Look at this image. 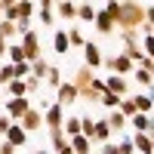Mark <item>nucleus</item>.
<instances>
[{"mask_svg":"<svg viewBox=\"0 0 154 154\" xmlns=\"http://www.w3.org/2000/svg\"><path fill=\"white\" fill-rule=\"evenodd\" d=\"M145 22H148V9H145L142 3H120V16H117V28H120V34L142 28Z\"/></svg>","mask_w":154,"mask_h":154,"instance_id":"1","label":"nucleus"},{"mask_svg":"<svg viewBox=\"0 0 154 154\" xmlns=\"http://www.w3.org/2000/svg\"><path fill=\"white\" fill-rule=\"evenodd\" d=\"M22 49H25V62H28V65H34V62L40 59V37H37V31L22 37Z\"/></svg>","mask_w":154,"mask_h":154,"instance_id":"2","label":"nucleus"},{"mask_svg":"<svg viewBox=\"0 0 154 154\" xmlns=\"http://www.w3.org/2000/svg\"><path fill=\"white\" fill-rule=\"evenodd\" d=\"M108 68L117 74V77H126V74H136V62H133V59H126V56L120 53V56L108 59Z\"/></svg>","mask_w":154,"mask_h":154,"instance_id":"3","label":"nucleus"},{"mask_svg":"<svg viewBox=\"0 0 154 154\" xmlns=\"http://www.w3.org/2000/svg\"><path fill=\"white\" fill-rule=\"evenodd\" d=\"M28 111H31V102H28V99H9V102H6V114H9L16 123H19Z\"/></svg>","mask_w":154,"mask_h":154,"instance_id":"4","label":"nucleus"},{"mask_svg":"<svg viewBox=\"0 0 154 154\" xmlns=\"http://www.w3.org/2000/svg\"><path fill=\"white\" fill-rule=\"evenodd\" d=\"M105 83H108V93L120 96V99H130V96H133V93H130V83H126V77H117V74H111Z\"/></svg>","mask_w":154,"mask_h":154,"instance_id":"5","label":"nucleus"},{"mask_svg":"<svg viewBox=\"0 0 154 154\" xmlns=\"http://www.w3.org/2000/svg\"><path fill=\"white\" fill-rule=\"evenodd\" d=\"M93 80H96V77H93V68H86V65H83V68H77V74H74V80H71V83L80 89V93H86V89L93 86Z\"/></svg>","mask_w":154,"mask_h":154,"instance_id":"6","label":"nucleus"},{"mask_svg":"<svg viewBox=\"0 0 154 154\" xmlns=\"http://www.w3.org/2000/svg\"><path fill=\"white\" fill-rule=\"evenodd\" d=\"M56 96H59V105H71V102H77L80 89H77L74 83H62V86L56 89Z\"/></svg>","mask_w":154,"mask_h":154,"instance_id":"7","label":"nucleus"},{"mask_svg":"<svg viewBox=\"0 0 154 154\" xmlns=\"http://www.w3.org/2000/svg\"><path fill=\"white\" fill-rule=\"evenodd\" d=\"M46 126H49L53 133L62 130V105H59V102H53V105L46 108Z\"/></svg>","mask_w":154,"mask_h":154,"instance_id":"8","label":"nucleus"},{"mask_svg":"<svg viewBox=\"0 0 154 154\" xmlns=\"http://www.w3.org/2000/svg\"><path fill=\"white\" fill-rule=\"evenodd\" d=\"M43 120H46V117H40V114H37V108H31L19 123H22V130H25V133H34V130H40V123H43Z\"/></svg>","mask_w":154,"mask_h":154,"instance_id":"9","label":"nucleus"},{"mask_svg":"<svg viewBox=\"0 0 154 154\" xmlns=\"http://www.w3.org/2000/svg\"><path fill=\"white\" fill-rule=\"evenodd\" d=\"M133 145H136V154H154V142L148 133H136L133 136Z\"/></svg>","mask_w":154,"mask_h":154,"instance_id":"10","label":"nucleus"},{"mask_svg":"<svg viewBox=\"0 0 154 154\" xmlns=\"http://www.w3.org/2000/svg\"><path fill=\"white\" fill-rule=\"evenodd\" d=\"M96 28H99V34H105V37H108L114 28H117V22H114V19L108 16V12H105V9H102L99 16H96Z\"/></svg>","mask_w":154,"mask_h":154,"instance_id":"11","label":"nucleus"},{"mask_svg":"<svg viewBox=\"0 0 154 154\" xmlns=\"http://www.w3.org/2000/svg\"><path fill=\"white\" fill-rule=\"evenodd\" d=\"M133 99H136V111L139 114H151L154 111V99L148 93H133Z\"/></svg>","mask_w":154,"mask_h":154,"instance_id":"12","label":"nucleus"},{"mask_svg":"<svg viewBox=\"0 0 154 154\" xmlns=\"http://www.w3.org/2000/svg\"><path fill=\"white\" fill-rule=\"evenodd\" d=\"M83 59H86V68H99V65H102V53H99V46H96V43H86Z\"/></svg>","mask_w":154,"mask_h":154,"instance_id":"13","label":"nucleus"},{"mask_svg":"<svg viewBox=\"0 0 154 154\" xmlns=\"http://www.w3.org/2000/svg\"><path fill=\"white\" fill-rule=\"evenodd\" d=\"M53 49L59 56H65L68 49H71V40H68V31H56V37H53Z\"/></svg>","mask_w":154,"mask_h":154,"instance_id":"14","label":"nucleus"},{"mask_svg":"<svg viewBox=\"0 0 154 154\" xmlns=\"http://www.w3.org/2000/svg\"><path fill=\"white\" fill-rule=\"evenodd\" d=\"M93 142H111V126H108V120L105 117H102V120H96V139H93Z\"/></svg>","mask_w":154,"mask_h":154,"instance_id":"15","label":"nucleus"},{"mask_svg":"<svg viewBox=\"0 0 154 154\" xmlns=\"http://www.w3.org/2000/svg\"><path fill=\"white\" fill-rule=\"evenodd\" d=\"M25 139H28V133L22 130V123H12V130L6 133V142H12V145L19 148V145H25Z\"/></svg>","mask_w":154,"mask_h":154,"instance_id":"16","label":"nucleus"},{"mask_svg":"<svg viewBox=\"0 0 154 154\" xmlns=\"http://www.w3.org/2000/svg\"><path fill=\"white\" fill-rule=\"evenodd\" d=\"M31 16H34V3H28V0L16 3V22H31Z\"/></svg>","mask_w":154,"mask_h":154,"instance_id":"17","label":"nucleus"},{"mask_svg":"<svg viewBox=\"0 0 154 154\" xmlns=\"http://www.w3.org/2000/svg\"><path fill=\"white\" fill-rule=\"evenodd\" d=\"M49 71H53V65H46L43 59H37L31 65V77H37V80H43V77H49Z\"/></svg>","mask_w":154,"mask_h":154,"instance_id":"18","label":"nucleus"},{"mask_svg":"<svg viewBox=\"0 0 154 154\" xmlns=\"http://www.w3.org/2000/svg\"><path fill=\"white\" fill-rule=\"evenodd\" d=\"M108 126H111V133H123V126H126V117L120 111H111V117H105Z\"/></svg>","mask_w":154,"mask_h":154,"instance_id":"19","label":"nucleus"},{"mask_svg":"<svg viewBox=\"0 0 154 154\" xmlns=\"http://www.w3.org/2000/svg\"><path fill=\"white\" fill-rule=\"evenodd\" d=\"M96 16H99V12L89 6V3H80V6H77V22H96Z\"/></svg>","mask_w":154,"mask_h":154,"instance_id":"20","label":"nucleus"},{"mask_svg":"<svg viewBox=\"0 0 154 154\" xmlns=\"http://www.w3.org/2000/svg\"><path fill=\"white\" fill-rule=\"evenodd\" d=\"M9 65H22L25 62V49H22V43H9Z\"/></svg>","mask_w":154,"mask_h":154,"instance_id":"21","label":"nucleus"},{"mask_svg":"<svg viewBox=\"0 0 154 154\" xmlns=\"http://www.w3.org/2000/svg\"><path fill=\"white\" fill-rule=\"evenodd\" d=\"M40 22L43 25H53L56 22V3H40Z\"/></svg>","mask_w":154,"mask_h":154,"instance_id":"22","label":"nucleus"},{"mask_svg":"<svg viewBox=\"0 0 154 154\" xmlns=\"http://www.w3.org/2000/svg\"><path fill=\"white\" fill-rule=\"evenodd\" d=\"M16 34H19L16 22H6V19L0 22V40H6V43H9V37H16Z\"/></svg>","mask_w":154,"mask_h":154,"instance_id":"23","label":"nucleus"},{"mask_svg":"<svg viewBox=\"0 0 154 154\" xmlns=\"http://www.w3.org/2000/svg\"><path fill=\"white\" fill-rule=\"evenodd\" d=\"M120 114H123V117H126V120H133V117H136V114H139V111H136V99H133V96L120 102Z\"/></svg>","mask_w":154,"mask_h":154,"instance_id":"24","label":"nucleus"},{"mask_svg":"<svg viewBox=\"0 0 154 154\" xmlns=\"http://www.w3.org/2000/svg\"><path fill=\"white\" fill-rule=\"evenodd\" d=\"M89 142H93V139H86V136H77V139H71V148H74V154H89Z\"/></svg>","mask_w":154,"mask_h":154,"instance_id":"25","label":"nucleus"},{"mask_svg":"<svg viewBox=\"0 0 154 154\" xmlns=\"http://www.w3.org/2000/svg\"><path fill=\"white\" fill-rule=\"evenodd\" d=\"M68 40H71V46H80V49H86V43H89L80 28H71V31H68Z\"/></svg>","mask_w":154,"mask_h":154,"instance_id":"26","label":"nucleus"},{"mask_svg":"<svg viewBox=\"0 0 154 154\" xmlns=\"http://www.w3.org/2000/svg\"><path fill=\"white\" fill-rule=\"evenodd\" d=\"M56 12L65 19H77V3H56Z\"/></svg>","mask_w":154,"mask_h":154,"instance_id":"27","label":"nucleus"},{"mask_svg":"<svg viewBox=\"0 0 154 154\" xmlns=\"http://www.w3.org/2000/svg\"><path fill=\"white\" fill-rule=\"evenodd\" d=\"M120 96H114V93H105V96H102V105H105V108H111V111H120Z\"/></svg>","mask_w":154,"mask_h":154,"instance_id":"28","label":"nucleus"},{"mask_svg":"<svg viewBox=\"0 0 154 154\" xmlns=\"http://www.w3.org/2000/svg\"><path fill=\"white\" fill-rule=\"evenodd\" d=\"M136 83L139 86H151L154 80H151V71L148 68H136Z\"/></svg>","mask_w":154,"mask_h":154,"instance_id":"29","label":"nucleus"},{"mask_svg":"<svg viewBox=\"0 0 154 154\" xmlns=\"http://www.w3.org/2000/svg\"><path fill=\"white\" fill-rule=\"evenodd\" d=\"M148 120H151V114H136V117H133L136 133H145V130H148Z\"/></svg>","mask_w":154,"mask_h":154,"instance_id":"30","label":"nucleus"},{"mask_svg":"<svg viewBox=\"0 0 154 154\" xmlns=\"http://www.w3.org/2000/svg\"><path fill=\"white\" fill-rule=\"evenodd\" d=\"M83 136L86 139H96V120L86 117V114H83Z\"/></svg>","mask_w":154,"mask_h":154,"instance_id":"31","label":"nucleus"},{"mask_svg":"<svg viewBox=\"0 0 154 154\" xmlns=\"http://www.w3.org/2000/svg\"><path fill=\"white\" fill-rule=\"evenodd\" d=\"M46 83H49V86H56V89H59L62 83H65V80H62V71H59V68H53V71H49V77H46Z\"/></svg>","mask_w":154,"mask_h":154,"instance_id":"32","label":"nucleus"},{"mask_svg":"<svg viewBox=\"0 0 154 154\" xmlns=\"http://www.w3.org/2000/svg\"><path fill=\"white\" fill-rule=\"evenodd\" d=\"M117 151H120V154H136L133 139H120V142H117Z\"/></svg>","mask_w":154,"mask_h":154,"instance_id":"33","label":"nucleus"},{"mask_svg":"<svg viewBox=\"0 0 154 154\" xmlns=\"http://www.w3.org/2000/svg\"><path fill=\"white\" fill-rule=\"evenodd\" d=\"M12 123H16V120H12L9 114H3V117H0V136H6V133L12 130Z\"/></svg>","mask_w":154,"mask_h":154,"instance_id":"34","label":"nucleus"},{"mask_svg":"<svg viewBox=\"0 0 154 154\" xmlns=\"http://www.w3.org/2000/svg\"><path fill=\"white\" fill-rule=\"evenodd\" d=\"M142 43H145V56H148V59L154 62V34H151V37H145Z\"/></svg>","mask_w":154,"mask_h":154,"instance_id":"35","label":"nucleus"},{"mask_svg":"<svg viewBox=\"0 0 154 154\" xmlns=\"http://www.w3.org/2000/svg\"><path fill=\"white\" fill-rule=\"evenodd\" d=\"M40 96V80H37V77H28V96Z\"/></svg>","mask_w":154,"mask_h":154,"instance_id":"36","label":"nucleus"},{"mask_svg":"<svg viewBox=\"0 0 154 154\" xmlns=\"http://www.w3.org/2000/svg\"><path fill=\"white\" fill-rule=\"evenodd\" d=\"M0 154H16V145L12 142H0Z\"/></svg>","mask_w":154,"mask_h":154,"instance_id":"37","label":"nucleus"},{"mask_svg":"<svg viewBox=\"0 0 154 154\" xmlns=\"http://www.w3.org/2000/svg\"><path fill=\"white\" fill-rule=\"evenodd\" d=\"M102 154H120V151H117V142H108V145H102Z\"/></svg>","mask_w":154,"mask_h":154,"instance_id":"38","label":"nucleus"},{"mask_svg":"<svg viewBox=\"0 0 154 154\" xmlns=\"http://www.w3.org/2000/svg\"><path fill=\"white\" fill-rule=\"evenodd\" d=\"M145 9H148V25H151V28H154V3H148Z\"/></svg>","mask_w":154,"mask_h":154,"instance_id":"39","label":"nucleus"},{"mask_svg":"<svg viewBox=\"0 0 154 154\" xmlns=\"http://www.w3.org/2000/svg\"><path fill=\"white\" fill-rule=\"evenodd\" d=\"M6 53H9V43H6V40H0V59H3Z\"/></svg>","mask_w":154,"mask_h":154,"instance_id":"40","label":"nucleus"},{"mask_svg":"<svg viewBox=\"0 0 154 154\" xmlns=\"http://www.w3.org/2000/svg\"><path fill=\"white\" fill-rule=\"evenodd\" d=\"M145 133H148V136H151V139H154V117H151V120H148V130H145Z\"/></svg>","mask_w":154,"mask_h":154,"instance_id":"41","label":"nucleus"},{"mask_svg":"<svg viewBox=\"0 0 154 154\" xmlns=\"http://www.w3.org/2000/svg\"><path fill=\"white\" fill-rule=\"evenodd\" d=\"M3 16H6V0H0V22H3Z\"/></svg>","mask_w":154,"mask_h":154,"instance_id":"42","label":"nucleus"},{"mask_svg":"<svg viewBox=\"0 0 154 154\" xmlns=\"http://www.w3.org/2000/svg\"><path fill=\"white\" fill-rule=\"evenodd\" d=\"M145 68L151 71V80H154V62H151V59H148V65H145Z\"/></svg>","mask_w":154,"mask_h":154,"instance_id":"43","label":"nucleus"},{"mask_svg":"<svg viewBox=\"0 0 154 154\" xmlns=\"http://www.w3.org/2000/svg\"><path fill=\"white\" fill-rule=\"evenodd\" d=\"M59 154H74V148H71V145H68V148H65V151H59Z\"/></svg>","mask_w":154,"mask_h":154,"instance_id":"44","label":"nucleus"},{"mask_svg":"<svg viewBox=\"0 0 154 154\" xmlns=\"http://www.w3.org/2000/svg\"><path fill=\"white\" fill-rule=\"evenodd\" d=\"M37 154H46V151H37Z\"/></svg>","mask_w":154,"mask_h":154,"instance_id":"45","label":"nucleus"},{"mask_svg":"<svg viewBox=\"0 0 154 154\" xmlns=\"http://www.w3.org/2000/svg\"><path fill=\"white\" fill-rule=\"evenodd\" d=\"M151 142H154V139H151Z\"/></svg>","mask_w":154,"mask_h":154,"instance_id":"46","label":"nucleus"}]
</instances>
